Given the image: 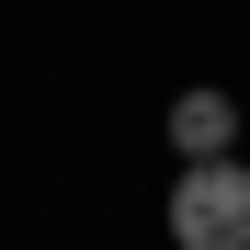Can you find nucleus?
Listing matches in <instances>:
<instances>
[{"label": "nucleus", "mask_w": 250, "mask_h": 250, "mask_svg": "<svg viewBox=\"0 0 250 250\" xmlns=\"http://www.w3.org/2000/svg\"><path fill=\"white\" fill-rule=\"evenodd\" d=\"M239 148V91H182L171 103V159H228Z\"/></svg>", "instance_id": "obj_2"}, {"label": "nucleus", "mask_w": 250, "mask_h": 250, "mask_svg": "<svg viewBox=\"0 0 250 250\" xmlns=\"http://www.w3.org/2000/svg\"><path fill=\"white\" fill-rule=\"evenodd\" d=\"M171 250H250V159H182L171 182Z\"/></svg>", "instance_id": "obj_1"}]
</instances>
